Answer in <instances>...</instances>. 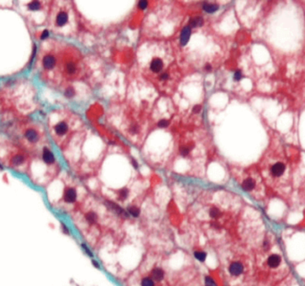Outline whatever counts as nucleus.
<instances>
[{
  "instance_id": "obj_1",
  "label": "nucleus",
  "mask_w": 305,
  "mask_h": 286,
  "mask_svg": "<svg viewBox=\"0 0 305 286\" xmlns=\"http://www.w3.org/2000/svg\"><path fill=\"white\" fill-rule=\"evenodd\" d=\"M69 13L63 8H55L51 15V23L54 29H61L69 22Z\"/></svg>"
},
{
  "instance_id": "obj_2",
  "label": "nucleus",
  "mask_w": 305,
  "mask_h": 286,
  "mask_svg": "<svg viewBox=\"0 0 305 286\" xmlns=\"http://www.w3.org/2000/svg\"><path fill=\"white\" fill-rule=\"evenodd\" d=\"M56 63L57 56L54 51H46L43 53L41 57V65L43 68L42 72H44V76L55 68Z\"/></svg>"
},
{
  "instance_id": "obj_3",
  "label": "nucleus",
  "mask_w": 305,
  "mask_h": 286,
  "mask_svg": "<svg viewBox=\"0 0 305 286\" xmlns=\"http://www.w3.org/2000/svg\"><path fill=\"white\" fill-rule=\"evenodd\" d=\"M62 68L63 72L69 77H72L78 72V64L73 58L66 57L62 58Z\"/></svg>"
},
{
  "instance_id": "obj_4",
  "label": "nucleus",
  "mask_w": 305,
  "mask_h": 286,
  "mask_svg": "<svg viewBox=\"0 0 305 286\" xmlns=\"http://www.w3.org/2000/svg\"><path fill=\"white\" fill-rule=\"evenodd\" d=\"M286 165L282 161H277L275 162L272 165L270 166V174L273 177L278 178L284 175L285 172H286Z\"/></svg>"
},
{
  "instance_id": "obj_5",
  "label": "nucleus",
  "mask_w": 305,
  "mask_h": 286,
  "mask_svg": "<svg viewBox=\"0 0 305 286\" xmlns=\"http://www.w3.org/2000/svg\"><path fill=\"white\" fill-rule=\"evenodd\" d=\"M69 130V126L67 123L64 121L58 122L55 126H54V131L57 136H63L64 134L67 133Z\"/></svg>"
},
{
  "instance_id": "obj_6",
  "label": "nucleus",
  "mask_w": 305,
  "mask_h": 286,
  "mask_svg": "<svg viewBox=\"0 0 305 286\" xmlns=\"http://www.w3.org/2000/svg\"><path fill=\"white\" fill-rule=\"evenodd\" d=\"M163 65H164V64L162 59L155 57L152 59L150 63V70H151V72H154V74H158V72L162 71Z\"/></svg>"
},
{
  "instance_id": "obj_7",
  "label": "nucleus",
  "mask_w": 305,
  "mask_h": 286,
  "mask_svg": "<svg viewBox=\"0 0 305 286\" xmlns=\"http://www.w3.org/2000/svg\"><path fill=\"white\" fill-rule=\"evenodd\" d=\"M24 136L29 142L35 143L38 139V132L34 128H28L24 132Z\"/></svg>"
},
{
  "instance_id": "obj_8",
  "label": "nucleus",
  "mask_w": 305,
  "mask_h": 286,
  "mask_svg": "<svg viewBox=\"0 0 305 286\" xmlns=\"http://www.w3.org/2000/svg\"><path fill=\"white\" fill-rule=\"evenodd\" d=\"M106 207L111 210L114 213H115V214L117 215H120V216H125V217H128V214L126 213L121 207H119L118 205H116L115 203L112 202V201H106Z\"/></svg>"
},
{
  "instance_id": "obj_9",
  "label": "nucleus",
  "mask_w": 305,
  "mask_h": 286,
  "mask_svg": "<svg viewBox=\"0 0 305 286\" xmlns=\"http://www.w3.org/2000/svg\"><path fill=\"white\" fill-rule=\"evenodd\" d=\"M228 271H229V273L232 275L237 276V275H241L243 273L244 267H243V265L240 262H233L229 265Z\"/></svg>"
},
{
  "instance_id": "obj_10",
  "label": "nucleus",
  "mask_w": 305,
  "mask_h": 286,
  "mask_svg": "<svg viewBox=\"0 0 305 286\" xmlns=\"http://www.w3.org/2000/svg\"><path fill=\"white\" fill-rule=\"evenodd\" d=\"M77 198V192L74 189L69 188L65 190L64 195H63V199L65 202L67 203H73Z\"/></svg>"
},
{
  "instance_id": "obj_11",
  "label": "nucleus",
  "mask_w": 305,
  "mask_h": 286,
  "mask_svg": "<svg viewBox=\"0 0 305 286\" xmlns=\"http://www.w3.org/2000/svg\"><path fill=\"white\" fill-rule=\"evenodd\" d=\"M255 187H256V182L254 179L252 177H248L246 179H244L242 182V188L245 191H252L253 190L255 189Z\"/></svg>"
},
{
  "instance_id": "obj_12",
  "label": "nucleus",
  "mask_w": 305,
  "mask_h": 286,
  "mask_svg": "<svg viewBox=\"0 0 305 286\" xmlns=\"http://www.w3.org/2000/svg\"><path fill=\"white\" fill-rule=\"evenodd\" d=\"M42 158H43V161L48 164V165H52L55 163V156L54 154L51 152V150H49L48 149L45 148L43 149V152H42Z\"/></svg>"
},
{
  "instance_id": "obj_13",
  "label": "nucleus",
  "mask_w": 305,
  "mask_h": 286,
  "mask_svg": "<svg viewBox=\"0 0 305 286\" xmlns=\"http://www.w3.org/2000/svg\"><path fill=\"white\" fill-rule=\"evenodd\" d=\"M43 7H44V2L37 1V0H34V1H31V2L27 4L28 11H31V12L40 11V10L43 9Z\"/></svg>"
},
{
  "instance_id": "obj_14",
  "label": "nucleus",
  "mask_w": 305,
  "mask_h": 286,
  "mask_svg": "<svg viewBox=\"0 0 305 286\" xmlns=\"http://www.w3.org/2000/svg\"><path fill=\"white\" fill-rule=\"evenodd\" d=\"M190 35H191V27L189 25L186 26V27L183 29V31L181 32V35H180V44L182 46L186 45L188 42Z\"/></svg>"
},
{
  "instance_id": "obj_15",
  "label": "nucleus",
  "mask_w": 305,
  "mask_h": 286,
  "mask_svg": "<svg viewBox=\"0 0 305 286\" xmlns=\"http://www.w3.org/2000/svg\"><path fill=\"white\" fill-rule=\"evenodd\" d=\"M280 262H281V257L278 255H276V254L271 255L268 258V265L272 268H275V267H277V265H279Z\"/></svg>"
},
{
  "instance_id": "obj_16",
  "label": "nucleus",
  "mask_w": 305,
  "mask_h": 286,
  "mask_svg": "<svg viewBox=\"0 0 305 286\" xmlns=\"http://www.w3.org/2000/svg\"><path fill=\"white\" fill-rule=\"evenodd\" d=\"M152 280H154V281H157V282L162 281L164 277L163 270L161 268H154L152 271Z\"/></svg>"
},
{
  "instance_id": "obj_17",
  "label": "nucleus",
  "mask_w": 305,
  "mask_h": 286,
  "mask_svg": "<svg viewBox=\"0 0 305 286\" xmlns=\"http://www.w3.org/2000/svg\"><path fill=\"white\" fill-rule=\"evenodd\" d=\"M24 161H25V157H24L23 155H21V154L15 155L11 159L12 165H15V166H19V165H22L24 163Z\"/></svg>"
},
{
  "instance_id": "obj_18",
  "label": "nucleus",
  "mask_w": 305,
  "mask_h": 286,
  "mask_svg": "<svg viewBox=\"0 0 305 286\" xmlns=\"http://www.w3.org/2000/svg\"><path fill=\"white\" fill-rule=\"evenodd\" d=\"M203 23V20L202 17L200 16H196V17H194L192 18L190 20L189 22V26L192 28H196V27H200V26H202Z\"/></svg>"
},
{
  "instance_id": "obj_19",
  "label": "nucleus",
  "mask_w": 305,
  "mask_h": 286,
  "mask_svg": "<svg viewBox=\"0 0 305 286\" xmlns=\"http://www.w3.org/2000/svg\"><path fill=\"white\" fill-rule=\"evenodd\" d=\"M203 8L206 13L211 14V13H214L219 9V6L213 3H204L203 5Z\"/></svg>"
},
{
  "instance_id": "obj_20",
  "label": "nucleus",
  "mask_w": 305,
  "mask_h": 286,
  "mask_svg": "<svg viewBox=\"0 0 305 286\" xmlns=\"http://www.w3.org/2000/svg\"><path fill=\"white\" fill-rule=\"evenodd\" d=\"M209 215H210V216H211V218L218 219V218H220V217L221 216L222 213H221V211L218 208L213 207V208H211V209L209 210Z\"/></svg>"
},
{
  "instance_id": "obj_21",
  "label": "nucleus",
  "mask_w": 305,
  "mask_h": 286,
  "mask_svg": "<svg viewBox=\"0 0 305 286\" xmlns=\"http://www.w3.org/2000/svg\"><path fill=\"white\" fill-rule=\"evenodd\" d=\"M85 217H86V220H87L88 223H89V224H95L97 220V215L95 212H92V211L87 213Z\"/></svg>"
},
{
  "instance_id": "obj_22",
  "label": "nucleus",
  "mask_w": 305,
  "mask_h": 286,
  "mask_svg": "<svg viewBox=\"0 0 305 286\" xmlns=\"http://www.w3.org/2000/svg\"><path fill=\"white\" fill-rule=\"evenodd\" d=\"M128 213L133 217H138L139 215H140V210H139L138 208L135 207V206H132V207H129L128 208Z\"/></svg>"
},
{
  "instance_id": "obj_23",
  "label": "nucleus",
  "mask_w": 305,
  "mask_h": 286,
  "mask_svg": "<svg viewBox=\"0 0 305 286\" xmlns=\"http://www.w3.org/2000/svg\"><path fill=\"white\" fill-rule=\"evenodd\" d=\"M194 256L197 260H199L200 262H203V261H205V259H206L207 254L205 253L204 251H195L194 253Z\"/></svg>"
},
{
  "instance_id": "obj_24",
  "label": "nucleus",
  "mask_w": 305,
  "mask_h": 286,
  "mask_svg": "<svg viewBox=\"0 0 305 286\" xmlns=\"http://www.w3.org/2000/svg\"><path fill=\"white\" fill-rule=\"evenodd\" d=\"M128 196H129L128 189L123 188V189H121V190H120L118 191V198H119L120 200H125V199L128 198Z\"/></svg>"
},
{
  "instance_id": "obj_25",
  "label": "nucleus",
  "mask_w": 305,
  "mask_h": 286,
  "mask_svg": "<svg viewBox=\"0 0 305 286\" xmlns=\"http://www.w3.org/2000/svg\"><path fill=\"white\" fill-rule=\"evenodd\" d=\"M192 149H193V147H192V146H189V145H186V146H182V147H180V152L181 156L187 157L190 153Z\"/></svg>"
},
{
  "instance_id": "obj_26",
  "label": "nucleus",
  "mask_w": 305,
  "mask_h": 286,
  "mask_svg": "<svg viewBox=\"0 0 305 286\" xmlns=\"http://www.w3.org/2000/svg\"><path fill=\"white\" fill-rule=\"evenodd\" d=\"M141 286H154V283L152 278L147 277L144 278L141 282Z\"/></svg>"
},
{
  "instance_id": "obj_27",
  "label": "nucleus",
  "mask_w": 305,
  "mask_h": 286,
  "mask_svg": "<svg viewBox=\"0 0 305 286\" xmlns=\"http://www.w3.org/2000/svg\"><path fill=\"white\" fill-rule=\"evenodd\" d=\"M205 286H218L215 281L211 276H206L204 279Z\"/></svg>"
},
{
  "instance_id": "obj_28",
  "label": "nucleus",
  "mask_w": 305,
  "mask_h": 286,
  "mask_svg": "<svg viewBox=\"0 0 305 286\" xmlns=\"http://www.w3.org/2000/svg\"><path fill=\"white\" fill-rule=\"evenodd\" d=\"M64 94H65V96L67 97V98H72V97L74 96V90H73V88L68 87L67 89L65 90Z\"/></svg>"
},
{
  "instance_id": "obj_29",
  "label": "nucleus",
  "mask_w": 305,
  "mask_h": 286,
  "mask_svg": "<svg viewBox=\"0 0 305 286\" xmlns=\"http://www.w3.org/2000/svg\"><path fill=\"white\" fill-rule=\"evenodd\" d=\"M159 79H160L161 81L166 82L170 79V74H169V72H162V74H161V75L159 76Z\"/></svg>"
},
{
  "instance_id": "obj_30",
  "label": "nucleus",
  "mask_w": 305,
  "mask_h": 286,
  "mask_svg": "<svg viewBox=\"0 0 305 286\" xmlns=\"http://www.w3.org/2000/svg\"><path fill=\"white\" fill-rule=\"evenodd\" d=\"M168 125H169V121L164 120V119H163V120H161L160 122L158 123V126L160 128H166Z\"/></svg>"
},
{
  "instance_id": "obj_31",
  "label": "nucleus",
  "mask_w": 305,
  "mask_h": 286,
  "mask_svg": "<svg viewBox=\"0 0 305 286\" xmlns=\"http://www.w3.org/2000/svg\"><path fill=\"white\" fill-rule=\"evenodd\" d=\"M147 5H148L147 1H145V0L140 1L138 3V6H139V8H140V9H145L147 7Z\"/></svg>"
},
{
  "instance_id": "obj_32",
  "label": "nucleus",
  "mask_w": 305,
  "mask_h": 286,
  "mask_svg": "<svg viewBox=\"0 0 305 286\" xmlns=\"http://www.w3.org/2000/svg\"><path fill=\"white\" fill-rule=\"evenodd\" d=\"M234 79L236 80V81H240V80L242 79V72L240 71H236L235 72V74H234Z\"/></svg>"
},
{
  "instance_id": "obj_33",
  "label": "nucleus",
  "mask_w": 305,
  "mask_h": 286,
  "mask_svg": "<svg viewBox=\"0 0 305 286\" xmlns=\"http://www.w3.org/2000/svg\"><path fill=\"white\" fill-rule=\"evenodd\" d=\"M48 36H49V31H48V30H45V31L42 32L40 38H41V39H45V38H48Z\"/></svg>"
},
{
  "instance_id": "obj_34",
  "label": "nucleus",
  "mask_w": 305,
  "mask_h": 286,
  "mask_svg": "<svg viewBox=\"0 0 305 286\" xmlns=\"http://www.w3.org/2000/svg\"><path fill=\"white\" fill-rule=\"evenodd\" d=\"M129 131H130L131 133H133V134L137 133V125H133V126H131Z\"/></svg>"
},
{
  "instance_id": "obj_35",
  "label": "nucleus",
  "mask_w": 305,
  "mask_h": 286,
  "mask_svg": "<svg viewBox=\"0 0 305 286\" xmlns=\"http://www.w3.org/2000/svg\"><path fill=\"white\" fill-rule=\"evenodd\" d=\"M81 246H82V248L85 250V251L87 252V254H88V255H89V256H91V257L93 256V255H92V253H91V251H90V250L87 248V246H86L85 244H82Z\"/></svg>"
},
{
  "instance_id": "obj_36",
  "label": "nucleus",
  "mask_w": 305,
  "mask_h": 286,
  "mask_svg": "<svg viewBox=\"0 0 305 286\" xmlns=\"http://www.w3.org/2000/svg\"><path fill=\"white\" fill-rule=\"evenodd\" d=\"M201 109H202L201 106H195V107H194V109H193V112L195 113V114H197V113H199V112L201 111Z\"/></svg>"
},
{
  "instance_id": "obj_37",
  "label": "nucleus",
  "mask_w": 305,
  "mask_h": 286,
  "mask_svg": "<svg viewBox=\"0 0 305 286\" xmlns=\"http://www.w3.org/2000/svg\"><path fill=\"white\" fill-rule=\"evenodd\" d=\"M211 226H213V227L215 228V229H220V225L218 223H216V222L211 223Z\"/></svg>"
},
{
  "instance_id": "obj_38",
  "label": "nucleus",
  "mask_w": 305,
  "mask_h": 286,
  "mask_svg": "<svg viewBox=\"0 0 305 286\" xmlns=\"http://www.w3.org/2000/svg\"><path fill=\"white\" fill-rule=\"evenodd\" d=\"M62 228H63V232H65L66 234H69V230H68V228L66 227V226H65L64 224H63V225H62Z\"/></svg>"
},
{
  "instance_id": "obj_39",
  "label": "nucleus",
  "mask_w": 305,
  "mask_h": 286,
  "mask_svg": "<svg viewBox=\"0 0 305 286\" xmlns=\"http://www.w3.org/2000/svg\"><path fill=\"white\" fill-rule=\"evenodd\" d=\"M204 68H205V70H206V71L210 72V70L211 69V65H210L209 64H207L206 65H205V67H204Z\"/></svg>"
},
{
  "instance_id": "obj_40",
  "label": "nucleus",
  "mask_w": 305,
  "mask_h": 286,
  "mask_svg": "<svg viewBox=\"0 0 305 286\" xmlns=\"http://www.w3.org/2000/svg\"><path fill=\"white\" fill-rule=\"evenodd\" d=\"M92 263H93V265H94V267H96V268H99V264L96 260H93Z\"/></svg>"
},
{
  "instance_id": "obj_41",
  "label": "nucleus",
  "mask_w": 305,
  "mask_h": 286,
  "mask_svg": "<svg viewBox=\"0 0 305 286\" xmlns=\"http://www.w3.org/2000/svg\"><path fill=\"white\" fill-rule=\"evenodd\" d=\"M132 164H133V165H134V167L135 168H137V161L136 160H134V159H132Z\"/></svg>"
}]
</instances>
